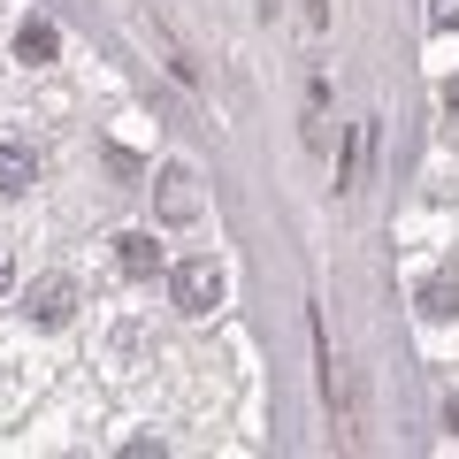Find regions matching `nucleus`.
Masks as SVG:
<instances>
[{"instance_id":"nucleus-9","label":"nucleus","mask_w":459,"mask_h":459,"mask_svg":"<svg viewBox=\"0 0 459 459\" xmlns=\"http://www.w3.org/2000/svg\"><path fill=\"white\" fill-rule=\"evenodd\" d=\"M429 23L437 31H459V0H429Z\"/></svg>"},{"instance_id":"nucleus-6","label":"nucleus","mask_w":459,"mask_h":459,"mask_svg":"<svg viewBox=\"0 0 459 459\" xmlns=\"http://www.w3.org/2000/svg\"><path fill=\"white\" fill-rule=\"evenodd\" d=\"M31 184H39V161L23 146H0V199H23Z\"/></svg>"},{"instance_id":"nucleus-4","label":"nucleus","mask_w":459,"mask_h":459,"mask_svg":"<svg viewBox=\"0 0 459 459\" xmlns=\"http://www.w3.org/2000/svg\"><path fill=\"white\" fill-rule=\"evenodd\" d=\"M161 222H199V177L192 169H161Z\"/></svg>"},{"instance_id":"nucleus-2","label":"nucleus","mask_w":459,"mask_h":459,"mask_svg":"<svg viewBox=\"0 0 459 459\" xmlns=\"http://www.w3.org/2000/svg\"><path fill=\"white\" fill-rule=\"evenodd\" d=\"M69 314H77V283H69V276H39L31 283V322L39 329H62Z\"/></svg>"},{"instance_id":"nucleus-7","label":"nucleus","mask_w":459,"mask_h":459,"mask_svg":"<svg viewBox=\"0 0 459 459\" xmlns=\"http://www.w3.org/2000/svg\"><path fill=\"white\" fill-rule=\"evenodd\" d=\"M54 47H62V39H54V23H39V16L16 31V54H23L31 69H39V62H54Z\"/></svg>"},{"instance_id":"nucleus-12","label":"nucleus","mask_w":459,"mask_h":459,"mask_svg":"<svg viewBox=\"0 0 459 459\" xmlns=\"http://www.w3.org/2000/svg\"><path fill=\"white\" fill-rule=\"evenodd\" d=\"M8 276H16V268H8V246H0V291H8Z\"/></svg>"},{"instance_id":"nucleus-11","label":"nucleus","mask_w":459,"mask_h":459,"mask_svg":"<svg viewBox=\"0 0 459 459\" xmlns=\"http://www.w3.org/2000/svg\"><path fill=\"white\" fill-rule=\"evenodd\" d=\"M444 115H452V123H459V77L444 84Z\"/></svg>"},{"instance_id":"nucleus-3","label":"nucleus","mask_w":459,"mask_h":459,"mask_svg":"<svg viewBox=\"0 0 459 459\" xmlns=\"http://www.w3.org/2000/svg\"><path fill=\"white\" fill-rule=\"evenodd\" d=\"M115 268H123L131 283L161 276V246H153V230H123V238H115Z\"/></svg>"},{"instance_id":"nucleus-1","label":"nucleus","mask_w":459,"mask_h":459,"mask_svg":"<svg viewBox=\"0 0 459 459\" xmlns=\"http://www.w3.org/2000/svg\"><path fill=\"white\" fill-rule=\"evenodd\" d=\"M169 307L177 314H214L222 307V261H214V253H192V261H177L169 268Z\"/></svg>"},{"instance_id":"nucleus-10","label":"nucleus","mask_w":459,"mask_h":459,"mask_svg":"<svg viewBox=\"0 0 459 459\" xmlns=\"http://www.w3.org/2000/svg\"><path fill=\"white\" fill-rule=\"evenodd\" d=\"M444 429H452V437H459V391L444 398Z\"/></svg>"},{"instance_id":"nucleus-8","label":"nucleus","mask_w":459,"mask_h":459,"mask_svg":"<svg viewBox=\"0 0 459 459\" xmlns=\"http://www.w3.org/2000/svg\"><path fill=\"white\" fill-rule=\"evenodd\" d=\"M368 146H376V131H368V123H352V146H344V177H337V192H352V184H360Z\"/></svg>"},{"instance_id":"nucleus-5","label":"nucleus","mask_w":459,"mask_h":459,"mask_svg":"<svg viewBox=\"0 0 459 459\" xmlns=\"http://www.w3.org/2000/svg\"><path fill=\"white\" fill-rule=\"evenodd\" d=\"M452 314H459V261L421 283V322H452Z\"/></svg>"}]
</instances>
